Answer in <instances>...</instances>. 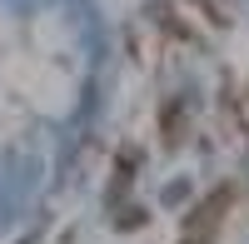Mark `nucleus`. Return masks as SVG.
Returning <instances> with one entry per match:
<instances>
[{
	"mask_svg": "<svg viewBox=\"0 0 249 244\" xmlns=\"http://www.w3.org/2000/svg\"><path fill=\"white\" fill-rule=\"evenodd\" d=\"M230 199H234L230 190H214L190 219H184V239H179V244H214V229H219L224 209H230Z\"/></svg>",
	"mask_w": 249,
	"mask_h": 244,
	"instance_id": "f257e3e1",
	"label": "nucleus"
},
{
	"mask_svg": "<svg viewBox=\"0 0 249 244\" xmlns=\"http://www.w3.org/2000/svg\"><path fill=\"white\" fill-rule=\"evenodd\" d=\"M204 5H210V10H214V15H219V0H204Z\"/></svg>",
	"mask_w": 249,
	"mask_h": 244,
	"instance_id": "f03ea898",
	"label": "nucleus"
}]
</instances>
